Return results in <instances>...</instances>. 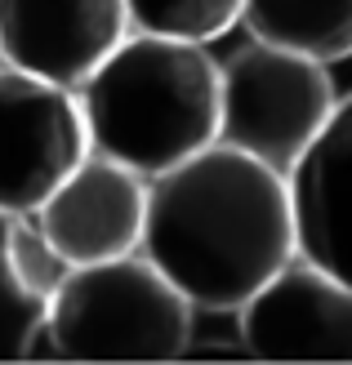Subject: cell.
Listing matches in <instances>:
<instances>
[{
  "mask_svg": "<svg viewBox=\"0 0 352 365\" xmlns=\"http://www.w3.org/2000/svg\"><path fill=\"white\" fill-rule=\"evenodd\" d=\"M134 31L178 36V41L210 45L246 23V0H125Z\"/></svg>",
  "mask_w": 352,
  "mask_h": 365,
  "instance_id": "7c38bea8",
  "label": "cell"
},
{
  "mask_svg": "<svg viewBox=\"0 0 352 365\" xmlns=\"http://www.w3.org/2000/svg\"><path fill=\"white\" fill-rule=\"evenodd\" d=\"M299 254L352 285V98L335 107L321 138L290 170Z\"/></svg>",
  "mask_w": 352,
  "mask_h": 365,
  "instance_id": "9c48e42d",
  "label": "cell"
},
{
  "mask_svg": "<svg viewBox=\"0 0 352 365\" xmlns=\"http://www.w3.org/2000/svg\"><path fill=\"white\" fill-rule=\"evenodd\" d=\"M89 143L156 178L223 134V63L201 41L129 31L81 85Z\"/></svg>",
  "mask_w": 352,
  "mask_h": 365,
  "instance_id": "7a4b0ae2",
  "label": "cell"
},
{
  "mask_svg": "<svg viewBox=\"0 0 352 365\" xmlns=\"http://www.w3.org/2000/svg\"><path fill=\"white\" fill-rule=\"evenodd\" d=\"M143 254L196 312H241L290 259H299L290 174L218 138L152 178Z\"/></svg>",
  "mask_w": 352,
  "mask_h": 365,
  "instance_id": "6da1fadb",
  "label": "cell"
},
{
  "mask_svg": "<svg viewBox=\"0 0 352 365\" xmlns=\"http://www.w3.org/2000/svg\"><path fill=\"white\" fill-rule=\"evenodd\" d=\"M134 31L125 0H0V49L9 67L81 89Z\"/></svg>",
  "mask_w": 352,
  "mask_h": 365,
  "instance_id": "ba28073f",
  "label": "cell"
},
{
  "mask_svg": "<svg viewBox=\"0 0 352 365\" xmlns=\"http://www.w3.org/2000/svg\"><path fill=\"white\" fill-rule=\"evenodd\" d=\"M330 63L254 41L223 58V143L290 174L335 116Z\"/></svg>",
  "mask_w": 352,
  "mask_h": 365,
  "instance_id": "277c9868",
  "label": "cell"
},
{
  "mask_svg": "<svg viewBox=\"0 0 352 365\" xmlns=\"http://www.w3.org/2000/svg\"><path fill=\"white\" fill-rule=\"evenodd\" d=\"M0 67H5V49H0Z\"/></svg>",
  "mask_w": 352,
  "mask_h": 365,
  "instance_id": "4fadbf2b",
  "label": "cell"
},
{
  "mask_svg": "<svg viewBox=\"0 0 352 365\" xmlns=\"http://www.w3.org/2000/svg\"><path fill=\"white\" fill-rule=\"evenodd\" d=\"M67 272L71 263L54 250L36 214L0 210V361L41 352L49 299Z\"/></svg>",
  "mask_w": 352,
  "mask_h": 365,
  "instance_id": "30bf717a",
  "label": "cell"
},
{
  "mask_svg": "<svg viewBox=\"0 0 352 365\" xmlns=\"http://www.w3.org/2000/svg\"><path fill=\"white\" fill-rule=\"evenodd\" d=\"M246 27L258 41L339 63L352 53V0H246Z\"/></svg>",
  "mask_w": 352,
  "mask_h": 365,
  "instance_id": "8fae6325",
  "label": "cell"
},
{
  "mask_svg": "<svg viewBox=\"0 0 352 365\" xmlns=\"http://www.w3.org/2000/svg\"><path fill=\"white\" fill-rule=\"evenodd\" d=\"M241 339L258 361H352V285L299 254L241 307Z\"/></svg>",
  "mask_w": 352,
  "mask_h": 365,
  "instance_id": "8992f818",
  "label": "cell"
},
{
  "mask_svg": "<svg viewBox=\"0 0 352 365\" xmlns=\"http://www.w3.org/2000/svg\"><path fill=\"white\" fill-rule=\"evenodd\" d=\"M147 210H152V178L116 156L89 152L36 210V223L71 267H85L139 254L147 236Z\"/></svg>",
  "mask_w": 352,
  "mask_h": 365,
  "instance_id": "52a82bcc",
  "label": "cell"
},
{
  "mask_svg": "<svg viewBox=\"0 0 352 365\" xmlns=\"http://www.w3.org/2000/svg\"><path fill=\"white\" fill-rule=\"evenodd\" d=\"M89 152L81 89L0 67V210L36 214Z\"/></svg>",
  "mask_w": 352,
  "mask_h": 365,
  "instance_id": "5b68a950",
  "label": "cell"
},
{
  "mask_svg": "<svg viewBox=\"0 0 352 365\" xmlns=\"http://www.w3.org/2000/svg\"><path fill=\"white\" fill-rule=\"evenodd\" d=\"M196 339V303L147 259L71 267L49 299V352L71 361H178Z\"/></svg>",
  "mask_w": 352,
  "mask_h": 365,
  "instance_id": "3957f363",
  "label": "cell"
}]
</instances>
